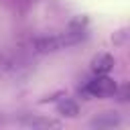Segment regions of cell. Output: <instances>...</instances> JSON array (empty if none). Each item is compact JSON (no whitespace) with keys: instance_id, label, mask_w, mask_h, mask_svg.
<instances>
[{"instance_id":"1","label":"cell","mask_w":130,"mask_h":130,"mask_svg":"<svg viewBox=\"0 0 130 130\" xmlns=\"http://www.w3.org/2000/svg\"><path fill=\"white\" fill-rule=\"evenodd\" d=\"M116 89H118V83L108 77V75H98L93 77L87 85H85V91L89 95H95V98H110V95H116Z\"/></svg>"},{"instance_id":"2","label":"cell","mask_w":130,"mask_h":130,"mask_svg":"<svg viewBox=\"0 0 130 130\" xmlns=\"http://www.w3.org/2000/svg\"><path fill=\"white\" fill-rule=\"evenodd\" d=\"M120 124H122V118L118 112H102L89 120V128H98V130H110Z\"/></svg>"},{"instance_id":"3","label":"cell","mask_w":130,"mask_h":130,"mask_svg":"<svg viewBox=\"0 0 130 130\" xmlns=\"http://www.w3.org/2000/svg\"><path fill=\"white\" fill-rule=\"evenodd\" d=\"M114 69V57L110 53H98L91 59V71L95 75H108Z\"/></svg>"},{"instance_id":"4","label":"cell","mask_w":130,"mask_h":130,"mask_svg":"<svg viewBox=\"0 0 130 130\" xmlns=\"http://www.w3.org/2000/svg\"><path fill=\"white\" fill-rule=\"evenodd\" d=\"M20 124L22 126H26V128H35V130H47V128H61V124L59 122H55V120H51V118H43V116H24L22 120H20Z\"/></svg>"},{"instance_id":"5","label":"cell","mask_w":130,"mask_h":130,"mask_svg":"<svg viewBox=\"0 0 130 130\" xmlns=\"http://www.w3.org/2000/svg\"><path fill=\"white\" fill-rule=\"evenodd\" d=\"M57 114H61V116H65V118H75V116L79 114V106H77V102H73V100H69V98H63V100L57 104Z\"/></svg>"}]
</instances>
